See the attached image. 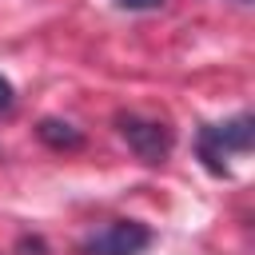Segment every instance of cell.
I'll list each match as a JSON object with an SVG mask.
<instances>
[{
  "mask_svg": "<svg viewBox=\"0 0 255 255\" xmlns=\"http://www.w3.org/2000/svg\"><path fill=\"white\" fill-rule=\"evenodd\" d=\"M40 139L48 143V147H56V151H72V147H80L84 143V135L72 128V124H64V120H40Z\"/></svg>",
  "mask_w": 255,
  "mask_h": 255,
  "instance_id": "4",
  "label": "cell"
},
{
  "mask_svg": "<svg viewBox=\"0 0 255 255\" xmlns=\"http://www.w3.org/2000/svg\"><path fill=\"white\" fill-rule=\"evenodd\" d=\"M8 108H12V84L0 76V112H8Z\"/></svg>",
  "mask_w": 255,
  "mask_h": 255,
  "instance_id": "6",
  "label": "cell"
},
{
  "mask_svg": "<svg viewBox=\"0 0 255 255\" xmlns=\"http://www.w3.org/2000/svg\"><path fill=\"white\" fill-rule=\"evenodd\" d=\"M251 139H255L251 116H235V120H227V124H211V128L199 131V159H203L215 175H223V171H227L223 159L251 151Z\"/></svg>",
  "mask_w": 255,
  "mask_h": 255,
  "instance_id": "1",
  "label": "cell"
},
{
  "mask_svg": "<svg viewBox=\"0 0 255 255\" xmlns=\"http://www.w3.org/2000/svg\"><path fill=\"white\" fill-rule=\"evenodd\" d=\"M120 8H128V12H151V8H159L163 0H116Z\"/></svg>",
  "mask_w": 255,
  "mask_h": 255,
  "instance_id": "5",
  "label": "cell"
},
{
  "mask_svg": "<svg viewBox=\"0 0 255 255\" xmlns=\"http://www.w3.org/2000/svg\"><path fill=\"white\" fill-rule=\"evenodd\" d=\"M147 243H151V231H147L143 223H135V219H116V223L100 227V231L84 243V251H88V255H139V251H147Z\"/></svg>",
  "mask_w": 255,
  "mask_h": 255,
  "instance_id": "3",
  "label": "cell"
},
{
  "mask_svg": "<svg viewBox=\"0 0 255 255\" xmlns=\"http://www.w3.org/2000/svg\"><path fill=\"white\" fill-rule=\"evenodd\" d=\"M116 128H120V135L128 139V147H131L143 163H163V159L171 155L175 135H171L167 124L147 120V116H135V112H120V116H116Z\"/></svg>",
  "mask_w": 255,
  "mask_h": 255,
  "instance_id": "2",
  "label": "cell"
}]
</instances>
